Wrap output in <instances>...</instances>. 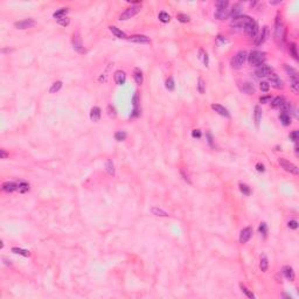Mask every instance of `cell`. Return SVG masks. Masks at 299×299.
Listing matches in <instances>:
<instances>
[{"instance_id": "cell-1", "label": "cell", "mask_w": 299, "mask_h": 299, "mask_svg": "<svg viewBox=\"0 0 299 299\" xmlns=\"http://www.w3.org/2000/svg\"><path fill=\"white\" fill-rule=\"evenodd\" d=\"M246 59H248V62L250 65L259 67V65H263L264 61H265V53L259 52V50H252V52H250L249 56Z\"/></svg>"}, {"instance_id": "cell-2", "label": "cell", "mask_w": 299, "mask_h": 299, "mask_svg": "<svg viewBox=\"0 0 299 299\" xmlns=\"http://www.w3.org/2000/svg\"><path fill=\"white\" fill-rule=\"evenodd\" d=\"M275 40L277 43H281L285 40V26L279 17L276 18L275 22Z\"/></svg>"}, {"instance_id": "cell-3", "label": "cell", "mask_w": 299, "mask_h": 299, "mask_svg": "<svg viewBox=\"0 0 299 299\" xmlns=\"http://www.w3.org/2000/svg\"><path fill=\"white\" fill-rule=\"evenodd\" d=\"M246 57H248V54H246V50L237 52L236 55L234 56V59L231 60V67L234 69H240V68H242L244 65V63H246Z\"/></svg>"}, {"instance_id": "cell-4", "label": "cell", "mask_w": 299, "mask_h": 299, "mask_svg": "<svg viewBox=\"0 0 299 299\" xmlns=\"http://www.w3.org/2000/svg\"><path fill=\"white\" fill-rule=\"evenodd\" d=\"M141 10V4H137V5H133V6L129 7V8H126L125 11H124L120 15H119V20H129V19H131L132 17H135L136 14H138V13L140 12Z\"/></svg>"}, {"instance_id": "cell-5", "label": "cell", "mask_w": 299, "mask_h": 299, "mask_svg": "<svg viewBox=\"0 0 299 299\" xmlns=\"http://www.w3.org/2000/svg\"><path fill=\"white\" fill-rule=\"evenodd\" d=\"M252 19L248 15H238L236 18H233L230 26L234 27V28H244L246 25L251 21Z\"/></svg>"}, {"instance_id": "cell-6", "label": "cell", "mask_w": 299, "mask_h": 299, "mask_svg": "<svg viewBox=\"0 0 299 299\" xmlns=\"http://www.w3.org/2000/svg\"><path fill=\"white\" fill-rule=\"evenodd\" d=\"M244 33L250 39H256L258 36V25L255 20H251L249 24L244 27Z\"/></svg>"}, {"instance_id": "cell-7", "label": "cell", "mask_w": 299, "mask_h": 299, "mask_svg": "<svg viewBox=\"0 0 299 299\" xmlns=\"http://www.w3.org/2000/svg\"><path fill=\"white\" fill-rule=\"evenodd\" d=\"M278 163H279V165L281 166V168H284V170L286 171V172H289V173L294 174V175H298L299 174V168L294 164H292V163H290V161H287V160H285V159H283V158L279 159Z\"/></svg>"}, {"instance_id": "cell-8", "label": "cell", "mask_w": 299, "mask_h": 299, "mask_svg": "<svg viewBox=\"0 0 299 299\" xmlns=\"http://www.w3.org/2000/svg\"><path fill=\"white\" fill-rule=\"evenodd\" d=\"M272 67H270L269 65H265L263 63L262 65H259L256 68L255 70V75L257 77H268L270 74H272Z\"/></svg>"}, {"instance_id": "cell-9", "label": "cell", "mask_w": 299, "mask_h": 299, "mask_svg": "<svg viewBox=\"0 0 299 299\" xmlns=\"http://www.w3.org/2000/svg\"><path fill=\"white\" fill-rule=\"evenodd\" d=\"M268 80H269V82L272 87L275 89H283L284 88V83H283V81L281 80V77L278 76V75H276V74H270L269 76H268Z\"/></svg>"}, {"instance_id": "cell-10", "label": "cell", "mask_w": 299, "mask_h": 299, "mask_svg": "<svg viewBox=\"0 0 299 299\" xmlns=\"http://www.w3.org/2000/svg\"><path fill=\"white\" fill-rule=\"evenodd\" d=\"M35 21L33 19H25V20H21V21H18L14 24V27L18 28V30H27V28H30L33 26H35Z\"/></svg>"}, {"instance_id": "cell-11", "label": "cell", "mask_w": 299, "mask_h": 299, "mask_svg": "<svg viewBox=\"0 0 299 299\" xmlns=\"http://www.w3.org/2000/svg\"><path fill=\"white\" fill-rule=\"evenodd\" d=\"M251 236H252V229L250 227L244 228L240 234V243H242V244L246 243L251 238Z\"/></svg>"}, {"instance_id": "cell-12", "label": "cell", "mask_w": 299, "mask_h": 299, "mask_svg": "<svg viewBox=\"0 0 299 299\" xmlns=\"http://www.w3.org/2000/svg\"><path fill=\"white\" fill-rule=\"evenodd\" d=\"M73 47H74V49L76 52H78V53L81 54H83L85 52L82 42H81V39H80V36L77 35V34H74V36H73Z\"/></svg>"}, {"instance_id": "cell-13", "label": "cell", "mask_w": 299, "mask_h": 299, "mask_svg": "<svg viewBox=\"0 0 299 299\" xmlns=\"http://www.w3.org/2000/svg\"><path fill=\"white\" fill-rule=\"evenodd\" d=\"M128 40L135 43H150L151 40L150 37H147L146 35H132L128 37Z\"/></svg>"}, {"instance_id": "cell-14", "label": "cell", "mask_w": 299, "mask_h": 299, "mask_svg": "<svg viewBox=\"0 0 299 299\" xmlns=\"http://www.w3.org/2000/svg\"><path fill=\"white\" fill-rule=\"evenodd\" d=\"M281 272H283V275L285 276V278H286L287 281H294V277H296V276H294V271H293V269L290 266V265L283 266Z\"/></svg>"}, {"instance_id": "cell-15", "label": "cell", "mask_w": 299, "mask_h": 299, "mask_svg": "<svg viewBox=\"0 0 299 299\" xmlns=\"http://www.w3.org/2000/svg\"><path fill=\"white\" fill-rule=\"evenodd\" d=\"M211 109H213L215 112H217L218 115L223 116V117H227V118L230 117V113H229L228 110H227L224 106L220 105V104H211Z\"/></svg>"}, {"instance_id": "cell-16", "label": "cell", "mask_w": 299, "mask_h": 299, "mask_svg": "<svg viewBox=\"0 0 299 299\" xmlns=\"http://www.w3.org/2000/svg\"><path fill=\"white\" fill-rule=\"evenodd\" d=\"M268 35H269V28L265 26V27H263V30H262V33L258 35V37H256L255 40V43L257 45V46H259V45H262V43H264L265 42V40L268 39Z\"/></svg>"}, {"instance_id": "cell-17", "label": "cell", "mask_w": 299, "mask_h": 299, "mask_svg": "<svg viewBox=\"0 0 299 299\" xmlns=\"http://www.w3.org/2000/svg\"><path fill=\"white\" fill-rule=\"evenodd\" d=\"M113 80H115L116 84H118V85H123L124 83H125V81H126V75H125L124 71L117 70L116 73H115V75H113Z\"/></svg>"}, {"instance_id": "cell-18", "label": "cell", "mask_w": 299, "mask_h": 299, "mask_svg": "<svg viewBox=\"0 0 299 299\" xmlns=\"http://www.w3.org/2000/svg\"><path fill=\"white\" fill-rule=\"evenodd\" d=\"M100 116H102V110L98 106H94L91 109V111H90V119L96 123V122H98L100 119Z\"/></svg>"}, {"instance_id": "cell-19", "label": "cell", "mask_w": 299, "mask_h": 299, "mask_svg": "<svg viewBox=\"0 0 299 299\" xmlns=\"http://www.w3.org/2000/svg\"><path fill=\"white\" fill-rule=\"evenodd\" d=\"M132 104H133V113H132V117H137L139 115V96H138V92H136L133 98H132Z\"/></svg>"}, {"instance_id": "cell-20", "label": "cell", "mask_w": 299, "mask_h": 299, "mask_svg": "<svg viewBox=\"0 0 299 299\" xmlns=\"http://www.w3.org/2000/svg\"><path fill=\"white\" fill-rule=\"evenodd\" d=\"M19 187V185H17L15 182H4L2 183V189L5 191V192H7V193H12V192H14V191H17Z\"/></svg>"}, {"instance_id": "cell-21", "label": "cell", "mask_w": 299, "mask_h": 299, "mask_svg": "<svg viewBox=\"0 0 299 299\" xmlns=\"http://www.w3.org/2000/svg\"><path fill=\"white\" fill-rule=\"evenodd\" d=\"M214 17L217 20H226V19H228L230 17V11H229L228 8L227 10H223V11H217L216 10L215 13H214Z\"/></svg>"}, {"instance_id": "cell-22", "label": "cell", "mask_w": 299, "mask_h": 299, "mask_svg": "<svg viewBox=\"0 0 299 299\" xmlns=\"http://www.w3.org/2000/svg\"><path fill=\"white\" fill-rule=\"evenodd\" d=\"M241 89H242V91L246 95H252V94H255V91H256V89H255V87H254V84H251L250 82L243 83V85H242V88Z\"/></svg>"}, {"instance_id": "cell-23", "label": "cell", "mask_w": 299, "mask_h": 299, "mask_svg": "<svg viewBox=\"0 0 299 299\" xmlns=\"http://www.w3.org/2000/svg\"><path fill=\"white\" fill-rule=\"evenodd\" d=\"M109 30H110V32H111L112 34L116 36V37H118V39H126V34H125L124 32H122L119 28H117V27H115V26H110V27H109Z\"/></svg>"}, {"instance_id": "cell-24", "label": "cell", "mask_w": 299, "mask_h": 299, "mask_svg": "<svg viewBox=\"0 0 299 299\" xmlns=\"http://www.w3.org/2000/svg\"><path fill=\"white\" fill-rule=\"evenodd\" d=\"M254 118H255V124L256 126H259V123L262 120V109L258 105L255 106V112H254Z\"/></svg>"}, {"instance_id": "cell-25", "label": "cell", "mask_w": 299, "mask_h": 299, "mask_svg": "<svg viewBox=\"0 0 299 299\" xmlns=\"http://www.w3.org/2000/svg\"><path fill=\"white\" fill-rule=\"evenodd\" d=\"M133 78H135L136 83L139 84V85H140L141 83H143V81H144L143 73H141V70L139 69V68H136L135 70H133Z\"/></svg>"}, {"instance_id": "cell-26", "label": "cell", "mask_w": 299, "mask_h": 299, "mask_svg": "<svg viewBox=\"0 0 299 299\" xmlns=\"http://www.w3.org/2000/svg\"><path fill=\"white\" fill-rule=\"evenodd\" d=\"M291 78V90L293 91L294 95H298L299 92V80L297 77H290Z\"/></svg>"}, {"instance_id": "cell-27", "label": "cell", "mask_w": 299, "mask_h": 299, "mask_svg": "<svg viewBox=\"0 0 299 299\" xmlns=\"http://www.w3.org/2000/svg\"><path fill=\"white\" fill-rule=\"evenodd\" d=\"M229 11H230V17H233V18H236V17L241 15V12H242V7H241L240 4H235L234 6L231 7V10H229Z\"/></svg>"}, {"instance_id": "cell-28", "label": "cell", "mask_w": 299, "mask_h": 299, "mask_svg": "<svg viewBox=\"0 0 299 299\" xmlns=\"http://www.w3.org/2000/svg\"><path fill=\"white\" fill-rule=\"evenodd\" d=\"M279 119H281V124H283L284 126H287V125L291 124V116L287 115V113H285V112H281V115H279Z\"/></svg>"}, {"instance_id": "cell-29", "label": "cell", "mask_w": 299, "mask_h": 299, "mask_svg": "<svg viewBox=\"0 0 299 299\" xmlns=\"http://www.w3.org/2000/svg\"><path fill=\"white\" fill-rule=\"evenodd\" d=\"M215 6H216L217 11H223V10H227V8H228V6H229V1H227V0H218V1H216Z\"/></svg>"}, {"instance_id": "cell-30", "label": "cell", "mask_w": 299, "mask_h": 299, "mask_svg": "<svg viewBox=\"0 0 299 299\" xmlns=\"http://www.w3.org/2000/svg\"><path fill=\"white\" fill-rule=\"evenodd\" d=\"M151 213H152L153 215H155V216H163V217L168 216V214H167L166 211L163 210V209H160V208H157V207L151 208Z\"/></svg>"}, {"instance_id": "cell-31", "label": "cell", "mask_w": 299, "mask_h": 299, "mask_svg": "<svg viewBox=\"0 0 299 299\" xmlns=\"http://www.w3.org/2000/svg\"><path fill=\"white\" fill-rule=\"evenodd\" d=\"M68 11H69L68 8H60V10H57L56 12L54 13V14H53V17H54V18H55V19H57V20H59V19L65 18V14L68 13Z\"/></svg>"}, {"instance_id": "cell-32", "label": "cell", "mask_w": 299, "mask_h": 299, "mask_svg": "<svg viewBox=\"0 0 299 299\" xmlns=\"http://www.w3.org/2000/svg\"><path fill=\"white\" fill-rule=\"evenodd\" d=\"M12 252L17 254V255H22L25 257H30V252L28 250H25V249H21V248H12Z\"/></svg>"}, {"instance_id": "cell-33", "label": "cell", "mask_w": 299, "mask_h": 299, "mask_svg": "<svg viewBox=\"0 0 299 299\" xmlns=\"http://www.w3.org/2000/svg\"><path fill=\"white\" fill-rule=\"evenodd\" d=\"M284 103H285V100L283 97H276L271 102V105H272V108H281Z\"/></svg>"}, {"instance_id": "cell-34", "label": "cell", "mask_w": 299, "mask_h": 299, "mask_svg": "<svg viewBox=\"0 0 299 299\" xmlns=\"http://www.w3.org/2000/svg\"><path fill=\"white\" fill-rule=\"evenodd\" d=\"M61 88H62V82H61V81H56V82H54L53 85L50 87L49 92H50V94H55V92H57Z\"/></svg>"}, {"instance_id": "cell-35", "label": "cell", "mask_w": 299, "mask_h": 299, "mask_svg": "<svg viewBox=\"0 0 299 299\" xmlns=\"http://www.w3.org/2000/svg\"><path fill=\"white\" fill-rule=\"evenodd\" d=\"M158 18H159V20H160L161 22H164V24H167V22H170L171 21L170 14L166 12H160L158 15Z\"/></svg>"}, {"instance_id": "cell-36", "label": "cell", "mask_w": 299, "mask_h": 299, "mask_svg": "<svg viewBox=\"0 0 299 299\" xmlns=\"http://www.w3.org/2000/svg\"><path fill=\"white\" fill-rule=\"evenodd\" d=\"M268 266H269V262H268V258L265 257V256H262V257H261V263H259V268H261V270H262L263 272H265V271L268 270Z\"/></svg>"}, {"instance_id": "cell-37", "label": "cell", "mask_w": 299, "mask_h": 299, "mask_svg": "<svg viewBox=\"0 0 299 299\" xmlns=\"http://www.w3.org/2000/svg\"><path fill=\"white\" fill-rule=\"evenodd\" d=\"M18 191L20 192V193H26V192L30 191V185H28L27 182H24V181L19 182Z\"/></svg>"}, {"instance_id": "cell-38", "label": "cell", "mask_w": 299, "mask_h": 299, "mask_svg": "<svg viewBox=\"0 0 299 299\" xmlns=\"http://www.w3.org/2000/svg\"><path fill=\"white\" fill-rule=\"evenodd\" d=\"M284 69H285V71H286L287 75H289L290 77H297V76H298L297 71L294 70L292 67H290V65H284Z\"/></svg>"}, {"instance_id": "cell-39", "label": "cell", "mask_w": 299, "mask_h": 299, "mask_svg": "<svg viewBox=\"0 0 299 299\" xmlns=\"http://www.w3.org/2000/svg\"><path fill=\"white\" fill-rule=\"evenodd\" d=\"M126 137H128V135H126V132H124V131H117V132L115 133V139H116L117 141L125 140Z\"/></svg>"}, {"instance_id": "cell-40", "label": "cell", "mask_w": 299, "mask_h": 299, "mask_svg": "<svg viewBox=\"0 0 299 299\" xmlns=\"http://www.w3.org/2000/svg\"><path fill=\"white\" fill-rule=\"evenodd\" d=\"M106 172L110 174V175H115V166H113V163H112L111 160H108L106 161Z\"/></svg>"}, {"instance_id": "cell-41", "label": "cell", "mask_w": 299, "mask_h": 299, "mask_svg": "<svg viewBox=\"0 0 299 299\" xmlns=\"http://www.w3.org/2000/svg\"><path fill=\"white\" fill-rule=\"evenodd\" d=\"M176 19H178V21H180L182 24H186V22L189 21V17L187 14H183V13H178L176 14Z\"/></svg>"}, {"instance_id": "cell-42", "label": "cell", "mask_w": 299, "mask_h": 299, "mask_svg": "<svg viewBox=\"0 0 299 299\" xmlns=\"http://www.w3.org/2000/svg\"><path fill=\"white\" fill-rule=\"evenodd\" d=\"M198 90H199L200 94H205L206 91V83L201 77H200L199 81H198Z\"/></svg>"}, {"instance_id": "cell-43", "label": "cell", "mask_w": 299, "mask_h": 299, "mask_svg": "<svg viewBox=\"0 0 299 299\" xmlns=\"http://www.w3.org/2000/svg\"><path fill=\"white\" fill-rule=\"evenodd\" d=\"M240 191L244 194V195H250V193H251L250 187H249L248 185H246V183H240Z\"/></svg>"}, {"instance_id": "cell-44", "label": "cell", "mask_w": 299, "mask_h": 299, "mask_svg": "<svg viewBox=\"0 0 299 299\" xmlns=\"http://www.w3.org/2000/svg\"><path fill=\"white\" fill-rule=\"evenodd\" d=\"M289 50H290L291 55L293 56V59L298 60V54H297V47H296V43H291V45H290V48H289Z\"/></svg>"}, {"instance_id": "cell-45", "label": "cell", "mask_w": 299, "mask_h": 299, "mask_svg": "<svg viewBox=\"0 0 299 299\" xmlns=\"http://www.w3.org/2000/svg\"><path fill=\"white\" fill-rule=\"evenodd\" d=\"M174 80L172 78V77H170V78H167L166 80V89L167 90H170V91H173L174 90Z\"/></svg>"}, {"instance_id": "cell-46", "label": "cell", "mask_w": 299, "mask_h": 299, "mask_svg": "<svg viewBox=\"0 0 299 299\" xmlns=\"http://www.w3.org/2000/svg\"><path fill=\"white\" fill-rule=\"evenodd\" d=\"M241 290H242V292L244 293V294H246L248 298H251V299L255 298V294H254L252 292H250V291H249V290H248V289H246V286H243L242 284H241Z\"/></svg>"}, {"instance_id": "cell-47", "label": "cell", "mask_w": 299, "mask_h": 299, "mask_svg": "<svg viewBox=\"0 0 299 299\" xmlns=\"http://www.w3.org/2000/svg\"><path fill=\"white\" fill-rule=\"evenodd\" d=\"M258 230H259V233L263 235V236H265V235H266V233H268V227H266V223H265V222L261 223V226H259Z\"/></svg>"}, {"instance_id": "cell-48", "label": "cell", "mask_w": 299, "mask_h": 299, "mask_svg": "<svg viewBox=\"0 0 299 299\" xmlns=\"http://www.w3.org/2000/svg\"><path fill=\"white\" fill-rule=\"evenodd\" d=\"M108 113H109V116H110V117H112V118L116 117V116H117V112H116L115 106H112V105L108 106Z\"/></svg>"}, {"instance_id": "cell-49", "label": "cell", "mask_w": 299, "mask_h": 299, "mask_svg": "<svg viewBox=\"0 0 299 299\" xmlns=\"http://www.w3.org/2000/svg\"><path fill=\"white\" fill-rule=\"evenodd\" d=\"M259 88H261V90L263 91V92H268L270 89V84L268 82H261V84H259Z\"/></svg>"}, {"instance_id": "cell-50", "label": "cell", "mask_w": 299, "mask_h": 299, "mask_svg": "<svg viewBox=\"0 0 299 299\" xmlns=\"http://www.w3.org/2000/svg\"><path fill=\"white\" fill-rule=\"evenodd\" d=\"M57 22H59L61 26L65 27V26H68V25H69V22H70V19L67 18V17H65V18H62V19H59V20H57Z\"/></svg>"}, {"instance_id": "cell-51", "label": "cell", "mask_w": 299, "mask_h": 299, "mask_svg": "<svg viewBox=\"0 0 299 299\" xmlns=\"http://www.w3.org/2000/svg\"><path fill=\"white\" fill-rule=\"evenodd\" d=\"M298 136H299V133H298V131L296 130V131H292L291 133H290V139L292 141H294V143H297V140H298Z\"/></svg>"}, {"instance_id": "cell-52", "label": "cell", "mask_w": 299, "mask_h": 299, "mask_svg": "<svg viewBox=\"0 0 299 299\" xmlns=\"http://www.w3.org/2000/svg\"><path fill=\"white\" fill-rule=\"evenodd\" d=\"M287 227H289L290 229H293V230H294V229L298 228V222H297L296 220H291V221L287 222Z\"/></svg>"}, {"instance_id": "cell-53", "label": "cell", "mask_w": 299, "mask_h": 299, "mask_svg": "<svg viewBox=\"0 0 299 299\" xmlns=\"http://www.w3.org/2000/svg\"><path fill=\"white\" fill-rule=\"evenodd\" d=\"M271 97L270 96H264V97H261L259 98V102L262 103V104H265V103H269V102H271Z\"/></svg>"}, {"instance_id": "cell-54", "label": "cell", "mask_w": 299, "mask_h": 299, "mask_svg": "<svg viewBox=\"0 0 299 299\" xmlns=\"http://www.w3.org/2000/svg\"><path fill=\"white\" fill-rule=\"evenodd\" d=\"M207 141H208V144L210 145L211 147H215V145H214V143H213V137H211V135L208 132L207 133Z\"/></svg>"}, {"instance_id": "cell-55", "label": "cell", "mask_w": 299, "mask_h": 299, "mask_svg": "<svg viewBox=\"0 0 299 299\" xmlns=\"http://www.w3.org/2000/svg\"><path fill=\"white\" fill-rule=\"evenodd\" d=\"M192 136H193L194 138H200V137H201L200 130H193V131H192Z\"/></svg>"}, {"instance_id": "cell-56", "label": "cell", "mask_w": 299, "mask_h": 299, "mask_svg": "<svg viewBox=\"0 0 299 299\" xmlns=\"http://www.w3.org/2000/svg\"><path fill=\"white\" fill-rule=\"evenodd\" d=\"M256 170L258 171V172H264L265 171V167H264L263 164H261V163H258L257 165H256Z\"/></svg>"}, {"instance_id": "cell-57", "label": "cell", "mask_w": 299, "mask_h": 299, "mask_svg": "<svg viewBox=\"0 0 299 299\" xmlns=\"http://www.w3.org/2000/svg\"><path fill=\"white\" fill-rule=\"evenodd\" d=\"M203 63H205L206 67H208V65H209V60H208V54L205 53V55H203Z\"/></svg>"}, {"instance_id": "cell-58", "label": "cell", "mask_w": 299, "mask_h": 299, "mask_svg": "<svg viewBox=\"0 0 299 299\" xmlns=\"http://www.w3.org/2000/svg\"><path fill=\"white\" fill-rule=\"evenodd\" d=\"M8 157V154L5 152V150H0V158L1 159H6Z\"/></svg>"}, {"instance_id": "cell-59", "label": "cell", "mask_w": 299, "mask_h": 299, "mask_svg": "<svg viewBox=\"0 0 299 299\" xmlns=\"http://www.w3.org/2000/svg\"><path fill=\"white\" fill-rule=\"evenodd\" d=\"M281 1H270L271 5H277V4H281Z\"/></svg>"}]
</instances>
